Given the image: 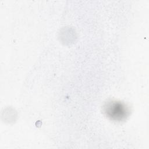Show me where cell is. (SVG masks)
<instances>
[{"label":"cell","mask_w":149,"mask_h":149,"mask_svg":"<svg viewBox=\"0 0 149 149\" xmlns=\"http://www.w3.org/2000/svg\"><path fill=\"white\" fill-rule=\"evenodd\" d=\"M103 111L105 115L113 121H123L129 116V107L124 102L116 100H109L105 103Z\"/></svg>","instance_id":"6da1fadb"}]
</instances>
